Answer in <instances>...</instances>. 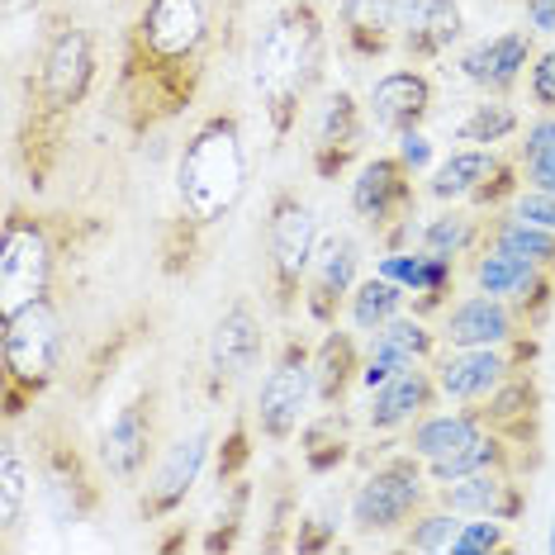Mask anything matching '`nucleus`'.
<instances>
[{"mask_svg":"<svg viewBox=\"0 0 555 555\" xmlns=\"http://www.w3.org/2000/svg\"><path fill=\"white\" fill-rule=\"evenodd\" d=\"M399 313H409V289L380 271L361 275V285L351 289V299H347V323L357 327V333H380Z\"/></svg>","mask_w":555,"mask_h":555,"instance_id":"37","label":"nucleus"},{"mask_svg":"<svg viewBox=\"0 0 555 555\" xmlns=\"http://www.w3.org/2000/svg\"><path fill=\"white\" fill-rule=\"evenodd\" d=\"M95 456L105 465L109 485L119 489L143 485L162 456V385L147 380L119 403L115 418L105 423V433L95 441Z\"/></svg>","mask_w":555,"mask_h":555,"instance_id":"13","label":"nucleus"},{"mask_svg":"<svg viewBox=\"0 0 555 555\" xmlns=\"http://www.w3.org/2000/svg\"><path fill=\"white\" fill-rule=\"evenodd\" d=\"M319 219L313 205L295 185H275L261 214V281H267V305L275 319H299L305 313V281L319 251Z\"/></svg>","mask_w":555,"mask_h":555,"instance_id":"8","label":"nucleus"},{"mask_svg":"<svg viewBox=\"0 0 555 555\" xmlns=\"http://www.w3.org/2000/svg\"><path fill=\"white\" fill-rule=\"evenodd\" d=\"M418 171L399 153H371L351 176V219L375 237L385 251H403L413 243V219H418Z\"/></svg>","mask_w":555,"mask_h":555,"instance_id":"11","label":"nucleus"},{"mask_svg":"<svg viewBox=\"0 0 555 555\" xmlns=\"http://www.w3.org/2000/svg\"><path fill=\"white\" fill-rule=\"evenodd\" d=\"M541 403H546V399H541V385H537L532 365H527V371L508 375L494 395L470 403V409L485 418L489 433L508 437L517 451H527V456L541 465Z\"/></svg>","mask_w":555,"mask_h":555,"instance_id":"22","label":"nucleus"},{"mask_svg":"<svg viewBox=\"0 0 555 555\" xmlns=\"http://www.w3.org/2000/svg\"><path fill=\"white\" fill-rule=\"evenodd\" d=\"M522 337H537V333L517 319L508 299L485 295V289L456 299L441 313V347H503V343H522Z\"/></svg>","mask_w":555,"mask_h":555,"instance_id":"23","label":"nucleus"},{"mask_svg":"<svg viewBox=\"0 0 555 555\" xmlns=\"http://www.w3.org/2000/svg\"><path fill=\"white\" fill-rule=\"evenodd\" d=\"M522 15H527V29L532 34L555 39V0H522Z\"/></svg>","mask_w":555,"mask_h":555,"instance_id":"47","label":"nucleus"},{"mask_svg":"<svg viewBox=\"0 0 555 555\" xmlns=\"http://www.w3.org/2000/svg\"><path fill=\"white\" fill-rule=\"evenodd\" d=\"M441 399V385H437V371L433 365H409L399 371L395 380H385L380 389H371V409H365V427L375 437H395V433H409L423 413H433Z\"/></svg>","mask_w":555,"mask_h":555,"instance_id":"25","label":"nucleus"},{"mask_svg":"<svg viewBox=\"0 0 555 555\" xmlns=\"http://www.w3.org/2000/svg\"><path fill=\"white\" fill-rule=\"evenodd\" d=\"M327 53H333V29H327L323 0H281L261 20L247 72L271 133V153H281L305 124L309 100L323 86Z\"/></svg>","mask_w":555,"mask_h":555,"instance_id":"4","label":"nucleus"},{"mask_svg":"<svg viewBox=\"0 0 555 555\" xmlns=\"http://www.w3.org/2000/svg\"><path fill=\"white\" fill-rule=\"evenodd\" d=\"M485 229H489V209L447 205L418 229V247L437 251V257H451V261H465L485 247Z\"/></svg>","mask_w":555,"mask_h":555,"instance_id":"33","label":"nucleus"},{"mask_svg":"<svg viewBox=\"0 0 555 555\" xmlns=\"http://www.w3.org/2000/svg\"><path fill=\"white\" fill-rule=\"evenodd\" d=\"M357 285H361V243L347 229H323L309 281H305V319L319 327V333L343 323L347 299Z\"/></svg>","mask_w":555,"mask_h":555,"instance_id":"18","label":"nucleus"},{"mask_svg":"<svg viewBox=\"0 0 555 555\" xmlns=\"http://www.w3.org/2000/svg\"><path fill=\"white\" fill-rule=\"evenodd\" d=\"M437 351H441V333H433L427 319H418V313H399L395 323H385L380 333H371L361 385L380 389L385 380H395L399 371H409V365H433Z\"/></svg>","mask_w":555,"mask_h":555,"instance_id":"24","label":"nucleus"},{"mask_svg":"<svg viewBox=\"0 0 555 555\" xmlns=\"http://www.w3.org/2000/svg\"><path fill=\"white\" fill-rule=\"evenodd\" d=\"M470 285L485 289V295H499L508 299L517 309V319H522L532 333H541V323L551 319L555 309V275L546 267H537V261L527 257H513V251L503 247H479L470 257Z\"/></svg>","mask_w":555,"mask_h":555,"instance_id":"17","label":"nucleus"},{"mask_svg":"<svg viewBox=\"0 0 555 555\" xmlns=\"http://www.w3.org/2000/svg\"><path fill=\"white\" fill-rule=\"evenodd\" d=\"M143 327H147V313L138 309V313H129V319L115 327V333H109V343H100V351L81 365V375H77V395H81V399H95L100 389H105V380L115 375V365L124 361V351H129L133 333H143Z\"/></svg>","mask_w":555,"mask_h":555,"instance_id":"42","label":"nucleus"},{"mask_svg":"<svg viewBox=\"0 0 555 555\" xmlns=\"http://www.w3.org/2000/svg\"><path fill=\"white\" fill-rule=\"evenodd\" d=\"M267 357H271V347H267L261 309L247 295H233L205 337V357H199V409L205 413L223 409L237 395V385Z\"/></svg>","mask_w":555,"mask_h":555,"instance_id":"12","label":"nucleus"},{"mask_svg":"<svg viewBox=\"0 0 555 555\" xmlns=\"http://www.w3.org/2000/svg\"><path fill=\"white\" fill-rule=\"evenodd\" d=\"M395 5L399 0H337V39L351 62L395 53Z\"/></svg>","mask_w":555,"mask_h":555,"instance_id":"30","label":"nucleus"},{"mask_svg":"<svg viewBox=\"0 0 555 555\" xmlns=\"http://www.w3.org/2000/svg\"><path fill=\"white\" fill-rule=\"evenodd\" d=\"M517 167H522V181L532 191H555V115L537 109L532 119L517 133Z\"/></svg>","mask_w":555,"mask_h":555,"instance_id":"39","label":"nucleus"},{"mask_svg":"<svg viewBox=\"0 0 555 555\" xmlns=\"http://www.w3.org/2000/svg\"><path fill=\"white\" fill-rule=\"evenodd\" d=\"M257 418H251V409H237L229 427H223L219 447H214V479L219 485H233V479H243L251 470V461H257Z\"/></svg>","mask_w":555,"mask_h":555,"instance_id":"40","label":"nucleus"},{"mask_svg":"<svg viewBox=\"0 0 555 555\" xmlns=\"http://www.w3.org/2000/svg\"><path fill=\"white\" fill-rule=\"evenodd\" d=\"M517 133H522V115H517V105L503 95H485L479 105L465 109L456 124V143H465V147H499Z\"/></svg>","mask_w":555,"mask_h":555,"instance_id":"38","label":"nucleus"},{"mask_svg":"<svg viewBox=\"0 0 555 555\" xmlns=\"http://www.w3.org/2000/svg\"><path fill=\"white\" fill-rule=\"evenodd\" d=\"M365 129H371V109L357 100V91L333 86L309 129V167L323 185L343 181L351 167L365 162Z\"/></svg>","mask_w":555,"mask_h":555,"instance_id":"16","label":"nucleus"},{"mask_svg":"<svg viewBox=\"0 0 555 555\" xmlns=\"http://www.w3.org/2000/svg\"><path fill=\"white\" fill-rule=\"evenodd\" d=\"M485 247H503L513 257H527L537 267H546L555 275V233L537 219H522L513 209H494L489 214V229H485Z\"/></svg>","mask_w":555,"mask_h":555,"instance_id":"35","label":"nucleus"},{"mask_svg":"<svg viewBox=\"0 0 555 555\" xmlns=\"http://www.w3.org/2000/svg\"><path fill=\"white\" fill-rule=\"evenodd\" d=\"M361 365L365 351L357 333H347L343 323L313 337V399H319V409H347L351 389L361 385Z\"/></svg>","mask_w":555,"mask_h":555,"instance_id":"29","label":"nucleus"},{"mask_svg":"<svg viewBox=\"0 0 555 555\" xmlns=\"http://www.w3.org/2000/svg\"><path fill=\"white\" fill-rule=\"evenodd\" d=\"M313 409H319V399H313V337L299 327H285L267 357V375L251 399V418H257V433L267 447H289L305 433Z\"/></svg>","mask_w":555,"mask_h":555,"instance_id":"10","label":"nucleus"},{"mask_svg":"<svg viewBox=\"0 0 555 555\" xmlns=\"http://www.w3.org/2000/svg\"><path fill=\"white\" fill-rule=\"evenodd\" d=\"M503 551H513L503 517H465L456 541H451V555H503Z\"/></svg>","mask_w":555,"mask_h":555,"instance_id":"44","label":"nucleus"},{"mask_svg":"<svg viewBox=\"0 0 555 555\" xmlns=\"http://www.w3.org/2000/svg\"><path fill=\"white\" fill-rule=\"evenodd\" d=\"M251 513H257V485H251V475L233 479V485H219V508L205 522L199 551H237Z\"/></svg>","mask_w":555,"mask_h":555,"instance_id":"36","label":"nucleus"},{"mask_svg":"<svg viewBox=\"0 0 555 555\" xmlns=\"http://www.w3.org/2000/svg\"><path fill=\"white\" fill-rule=\"evenodd\" d=\"M29 451L39 465V499L57 527H81L105 508V465L86 451L77 423L67 413H43L29 433Z\"/></svg>","mask_w":555,"mask_h":555,"instance_id":"7","label":"nucleus"},{"mask_svg":"<svg viewBox=\"0 0 555 555\" xmlns=\"http://www.w3.org/2000/svg\"><path fill=\"white\" fill-rule=\"evenodd\" d=\"M433 503V479H427L423 456H413L409 447H389L371 470L361 475V485L351 489L347 503V527L357 541H380L395 537Z\"/></svg>","mask_w":555,"mask_h":555,"instance_id":"9","label":"nucleus"},{"mask_svg":"<svg viewBox=\"0 0 555 555\" xmlns=\"http://www.w3.org/2000/svg\"><path fill=\"white\" fill-rule=\"evenodd\" d=\"M479 433H485V418H479L470 403H451V409L437 403L433 413H423V418L403 433V447H409L413 456H423V465H433V461L456 456L461 447H470Z\"/></svg>","mask_w":555,"mask_h":555,"instance_id":"31","label":"nucleus"},{"mask_svg":"<svg viewBox=\"0 0 555 555\" xmlns=\"http://www.w3.org/2000/svg\"><path fill=\"white\" fill-rule=\"evenodd\" d=\"M546 546H551V551H555V527H551V541H546Z\"/></svg>","mask_w":555,"mask_h":555,"instance_id":"51","label":"nucleus"},{"mask_svg":"<svg viewBox=\"0 0 555 555\" xmlns=\"http://www.w3.org/2000/svg\"><path fill=\"white\" fill-rule=\"evenodd\" d=\"M251 162L243 115L233 105L209 109L185 133L171 171V205L157 223V275L171 285H191L219 251V237L233 229L247 199Z\"/></svg>","mask_w":555,"mask_h":555,"instance_id":"2","label":"nucleus"},{"mask_svg":"<svg viewBox=\"0 0 555 555\" xmlns=\"http://www.w3.org/2000/svg\"><path fill=\"white\" fill-rule=\"evenodd\" d=\"M399 157L409 162L413 171H423V167H427V157H433V147H427L423 129H413V133H399Z\"/></svg>","mask_w":555,"mask_h":555,"instance_id":"48","label":"nucleus"},{"mask_svg":"<svg viewBox=\"0 0 555 555\" xmlns=\"http://www.w3.org/2000/svg\"><path fill=\"white\" fill-rule=\"evenodd\" d=\"M223 5H229V24H233L237 15H243V5H247V0H223Z\"/></svg>","mask_w":555,"mask_h":555,"instance_id":"50","label":"nucleus"},{"mask_svg":"<svg viewBox=\"0 0 555 555\" xmlns=\"http://www.w3.org/2000/svg\"><path fill=\"white\" fill-rule=\"evenodd\" d=\"M499 162H503V147H465V143L451 147V157H441L437 171L427 176V195L437 205H470Z\"/></svg>","mask_w":555,"mask_h":555,"instance_id":"32","label":"nucleus"},{"mask_svg":"<svg viewBox=\"0 0 555 555\" xmlns=\"http://www.w3.org/2000/svg\"><path fill=\"white\" fill-rule=\"evenodd\" d=\"M351 433H347V409H313V418L299 433V461L309 475H333L351 461Z\"/></svg>","mask_w":555,"mask_h":555,"instance_id":"34","label":"nucleus"},{"mask_svg":"<svg viewBox=\"0 0 555 555\" xmlns=\"http://www.w3.org/2000/svg\"><path fill=\"white\" fill-rule=\"evenodd\" d=\"M95 237L100 223H86V214H53L10 199L0 219V313L57 295L62 257H77Z\"/></svg>","mask_w":555,"mask_h":555,"instance_id":"5","label":"nucleus"},{"mask_svg":"<svg viewBox=\"0 0 555 555\" xmlns=\"http://www.w3.org/2000/svg\"><path fill=\"white\" fill-rule=\"evenodd\" d=\"M261 522L271 527V532L261 537V546H267V551H285L289 541H295V527H299V494H295V485H289L285 470L275 475L271 489H261Z\"/></svg>","mask_w":555,"mask_h":555,"instance_id":"43","label":"nucleus"},{"mask_svg":"<svg viewBox=\"0 0 555 555\" xmlns=\"http://www.w3.org/2000/svg\"><path fill=\"white\" fill-rule=\"evenodd\" d=\"M214 447H219V433H214L209 423H199L185 437H176V441L162 447L157 465L143 479V494H138V517H143L147 527H162L167 517H176L185 503H191L199 475H205V465L214 456Z\"/></svg>","mask_w":555,"mask_h":555,"instance_id":"14","label":"nucleus"},{"mask_svg":"<svg viewBox=\"0 0 555 555\" xmlns=\"http://www.w3.org/2000/svg\"><path fill=\"white\" fill-rule=\"evenodd\" d=\"M433 499L461 517H503V522H517L527 513V485L517 479V470H479V475L447 479V485H433Z\"/></svg>","mask_w":555,"mask_h":555,"instance_id":"27","label":"nucleus"},{"mask_svg":"<svg viewBox=\"0 0 555 555\" xmlns=\"http://www.w3.org/2000/svg\"><path fill=\"white\" fill-rule=\"evenodd\" d=\"M67 365V313L57 295L0 313V418L20 427Z\"/></svg>","mask_w":555,"mask_h":555,"instance_id":"6","label":"nucleus"},{"mask_svg":"<svg viewBox=\"0 0 555 555\" xmlns=\"http://www.w3.org/2000/svg\"><path fill=\"white\" fill-rule=\"evenodd\" d=\"M532 357H537V337L503 343V347H441L433 357V371L447 403H479L494 395L508 375L527 371Z\"/></svg>","mask_w":555,"mask_h":555,"instance_id":"15","label":"nucleus"},{"mask_svg":"<svg viewBox=\"0 0 555 555\" xmlns=\"http://www.w3.org/2000/svg\"><path fill=\"white\" fill-rule=\"evenodd\" d=\"M375 271L409 289V305L418 319H433V313L451 309V289H456L461 261L437 257V251H427V247H403V251H385Z\"/></svg>","mask_w":555,"mask_h":555,"instance_id":"26","label":"nucleus"},{"mask_svg":"<svg viewBox=\"0 0 555 555\" xmlns=\"http://www.w3.org/2000/svg\"><path fill=\"white\" fill-rule=\"evenodd\" d=\"M34 499H39V465H34L29 437H20V427H5V441H0V546L20 541Z\"/></svg>","mask_w":555,"mask_h":555,"instance_id":"28","label":"nucleus"},{"mask_svg":"<svg viewBox=\"0 0 555 555\" xmlns=\"http://www.w3.org/2000/svg\"><path fill=\"white\" fill-rule=\"evenodd\" d=\"M185 546H195V541H191V522H176L171 537H157L153 541V551H185Z\"/></svg>","mask_w":555,"mask_h":555,"instance_id":"49","label":"nucleus"},{"mask_svg":"<svg viewBox=\"0 0 555 555\" xmlns=\"http://www.w3.org/2000/svg\"><path fill=\"white\" fill-rule=\"evenodd\" d=\"M508 209H513V214H522V219L546 223V229L555 233V191H532V185H522V195H517Z\"/></svg>","mask_w":555,"mask_h":555,"instance_id":"46","label":"nucleus"},{"mask_svg":"<svg viewBox=\"0 0 555 555\" xmlns=\"http://www.w3.org/2000/svg\"><path fill=\"white\" fill-rule=\"evenodd\" d=\"M537 34L532 29H503L489 34V39H475L470 48H461L456 72L475 86L479 95H503L513 100V91L522 86V77L537 62Z\"/></svg>","mask_w":555,"mask_h":555,"instance_id":"19","label":"nucleus"},{"mask_svg":"<svg viewBox=\"0 0 555 555\" xmlns=\"http://www.w3.org/2000/svg\"><path fill=\"white\" fill-rule=\"evenodd\" d=\"M100 81V43L77 20H53L39 53L20 81L15 133H10V162H15L24 191L39 199L67 157L72 129H77L86 100Z\"/></svg>","mask_w":555,"mask_h":555,"instance_id":"3","label":"nucleus"},{"mask_svg":"<svg viewBox=\"0 0 555 555\" xmlns=\"http://www.w3.org/2000/svg\"><path fill=\"white\" fill-rule=\"evenodd\" d=\"M223 39H229L223 0H138L119 34L115 77H109V115L124 143L143 147L191 115Z\"/></svg>","mask_w":555,"mask_h":555,"instance_id":"1","label":"nucleus"},{"mask_svg":"<svg viewBox=\"0 0 555 555\" xmlns=\"http://www.w3.org/2000/svg\"><path fill=\"white\" fill-rule=\"evenodd\" d=\"M527 100H532V109H546L555 115V48H541L532 72H527Z\"/></svg>","mask_w":555,"mask_h":555,"instance_id":"45","label":"nucleus"},{"mask_svg":"<svg viewBox=\"0 0 555 555\" xmlns=\"http://www.w3.org/2000/svg\"><path fill=\"white\" fill-rule=\"evenodd\" d=\"M461 522H465L461 513L441 508V503L433 499L409 527H403V532H395V546L399 551H413V555H451V541H456Z\"/></svg>","mask_w":555,"mask_h":555,"instance_id":"41","label":"nucleus"},{"mask_svg":"<svg viewBox=\"0 0 555 555\" xmlns=\"http://www.w3.org/2000/svg\"><path fill=\"white\" fill-rule=\"evenodd\" d=\"M461 39H465L461 0H399L395 5V48L413 67L451 57V48Z\"/></svg>","mask_w":555,"mask_h":555,"instance_id":"20","label":"nucleus"},{"mask_svg":"<svg viewBox=\"0 0 555 555\" xmlns=\"http://www.w3.org/2000/svg\"><path fill=\"white\" fill-rule=\"evenodd\" d=\"M365 109H371V124L380 129L385 138H399V133H413L433 119L437 109V81L427 77L423 67H395L385 77H375L371 95H365Z\"/></svg>","mask_w":555,"mask_h":555,"instance_id":"21","label":"nucleus"}]
</instances>
